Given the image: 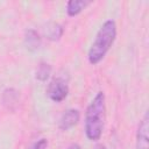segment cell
Listing matches in <instances>:
<instances>
[{
    "label": "cell",
    "instance_id": "obj_3",
    "mask_svg": "<svg viewBox=\"0 0 149 149\" xmlns=\"http://www.w3.org/2000/svg\"><path fill=\"white\" fill-rule=\"evenodd\" d=\"M68 93H69V86H68L66 81L61 77L54 78L49 83L48 88H47L48 97L55 102L63 101L68 97Z\"/></svg>",
    "mask_w": 149,
    "mask_h": 149
},
{
    "label": "cell",
    "instance_id": "obj_5",
    "mask_svg": "<svg viewBox=\"0 0 149 149\" xmlns=\"http://www.w3.org/2000/svg\"><path fill=\"white\" fill-rule=\"evenodd\" d=\"M78 121H79V112H78V109L70 108V109L65 111L62 114V116L59 119L58 127H59L61 130H69L70 128L76 126Z\"/></svg>",
    "mask_w": 149,
    "mask_h": 149
},
{
    "label": "cell",
    "instance_id": "obj_7",
    "mask_svg": "<svg viewBox=\"0 0 149 149\" xmlns=\"http://www.w3.org/2000/svg\"><path fill=\"white\" fill-rule=\"evenodd\" d=\"M63 35V28L58 23H49L45 28V36L51 41H57Z\"/></svg>",
    "mask_w": 149,
    "mask_h": 149
},
{
    "label": "cell",
    "instance_id": "obj_10",
    "mask_svg": "<svg viewBox=\"0 0 149 149\" xmlns=\"http://www.w3.org/2000/svg\"><path fill=\"white\" fill-rule=\"evenodd\" d=\"M47 146H48V141L45 139H41L36 141L29 149H47Z\"/></svg>",
    "mask_w": 149,
    "mask_h": 149
},
{
    "label": "cell",
    "instance_id": "obj_8",
    "mask_svg": "<svg viewBox=\"0 0 149 149\" xmlns=\"http://www.w3.org/2000/svg\"><path fill=\"white\" fill-rule=\"evenodd\" d=\"M24 41H26V44L29 49H37L41 44V37L37 34V31L34 29H29L26 31Z\"/></svg>",
    "mask_w": 149,
    "mask_h": 149
},
{
    "label": "cell",
    "instance_id": "obj_9",
    "mask_svg": "<svg viewBox=\"0 0 149 149\" xmlns=\"http://www.w3.org/2000/svg\"><path fill=\"white\" fill-rule=\"evenodd\" d=\"M51 73V66L48 63H41L36 70V79L40 81H45Z\"/></svg>",
    "mask_w": 149,
    "mask_h": 149
},
{
    "label": "cell",
    "instance_id": "obj_4",
    "mask_svg": "<svg viewBox=\"0 0 149 149\" xmlns=\"http://www.w3.org/2000/svg\"><path fill=\"white\" fill-rule=\"evenodd\" d=\"M149 116L146 113L139 123L136 133V149H149Z\"/></svg>",
    "mask_w": 149,
    "mask_h": 149
},
{
    "label": "cell",
    "instance_id": "obj_12",
    "mask_svg": "<svg viewBox=\"0 0 149 149\" xmlns=\"http://www.w3.org/2000/svg\"><path fill=\"white\" fill-rule=\"evenodd\" d=\"M93 149H106V147L102 146V144H98V146H95Z\"/></svg>",
    "mask_w": 149,
    "mask_h": 149
},
{
    "label": "cell",
    "instance_id": "obj_1",
    "mask_svg": "<svg viewBox=\"0 0 149 149\" xmlns=\"http://www.w3.org/2000/svg\"><path fill=\"white\" fill-rule=\"evenodd\" d=\"M105 94L98 92L86 108L85 113V134L88 140L97 141L101 137L105 121Z\"/></svg>",
    "mask_w": 149,
    "mask_h": 149
},
{
    "label": "cell",
    "instance_id": "obj_11",
    "mask_svg": "<svg viewBox=\"0 0 149 149\" xmlns=\"http://www.w3.org/2000/svg\"><path fill=\"white\" fill-rule=\"evenodd\" d=\"M66 149H81L80 148V146L79 144H77V143H72L71 146H69Z\"/></svg>",
    "mask_w": 149,
    "mask_h": 149
},
{
    "label": "cell",
    "instance_id": "obj_6",
    "mask_svg": "<svg viewBox=\"0 0 149 149\" xmlns=\"http://www.w3.org/2000/svg\"><path fill=\"white\" fill-rule=\"evenodd\" d=\"M87 5H90V1L84 0H71L66 3V13L69 16H76L78 15Z\"/></svg>",
    "mask_w": 149,
    "mask_h": 149
},
{
    "label": "cell",
    "instance_id": "obj_2",
    "mask_svg": "<svg viewBox=\"0 0 149 149\" xmlns=\"http://www.w3.org/2000/svg\"><path fill=\"white\" fill-rule=\"evenodd\" d=\"M116 37V24L113 20H107L98 30L95 38L88 50V62L93 65L98 64L113 45Z\"/></svg>",
    "mask_w": 149,
    "mask_h": 149
}]
</instances>
